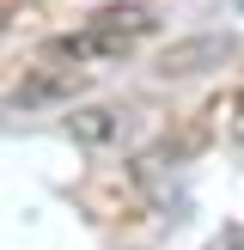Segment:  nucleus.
Segmentation results:
<instances>
[{
    "instance_id": "f257e3e1",
    "label": "nucleus",
    "mask_w": 244,
    "mask_h": 250,
    "mask_svg": "<svg viewBox=\"0 0 244 250\" xmlns=\"http://www.w3.org/2000/svg\"><path fill=\"white\" fill-rule=\"evenodd\" d=\"M146 31H153V12H141V6L92 12L80 31L55 37V43H49V55H55V61H116V55H128Z\"/></svg>"
},
{
    "instance_id": "f03ea898",
    "label": "nucleus",
    "mask_w": 244,
    "mask_h": 250,
    "mask_svg": "<svg viewBox=\"0 0 244 250\" xmlns=\"http://www.w3.org/2000/svg\"><path fill=\"white\" fill-rule=\"evenodd\" d=\"M128 128H134V116H128V110H110V104L73 110V116H67V134H73V141H85V146H110V141H122Z\"/></svg>"
},
{
    "instance_id": "7ed1b4c3",
    "label": "nucleus",
    "mask_w": 244,
    "mask_h": 250,
    "mask_svg": "<svg viewBox=\"0 0 244 250\" xmlns=\"http://www.w3.org/2000/svg\"><path fill=\"white\" fill-rule=\"evenodd\" d=\"M67 92H80V67H61V73H37V80H24L19 92H12V104H43V98H67Z\"/></svg>"
},
{
    "instance_id": "20e7f679",
    "label": "nucleus",
    "mask_w": 244,
    "mask_h": 250,
    "mask_svg": "<svg viewBox=\"0 0 244 250\" xmlns=\"http://www.w3.org/2000/svg\"><path fill=\"white\" fill-rule=\"evenodd\" d=\"M226 134H232V141H244V92L226 98Z\"/></svg>"
}]
</instances>
